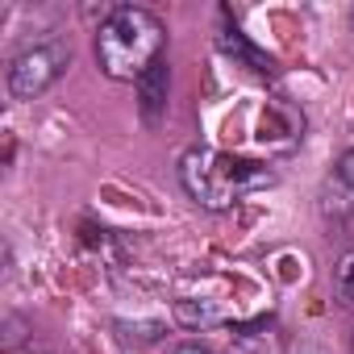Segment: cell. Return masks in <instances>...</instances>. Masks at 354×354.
<instances>
[{"mask_svg": "<svg viewBox=\"0 0 354 354\" xmlns=\"http://www.w3.org/2000/svg\"><path fill=\"white\" fill-rule=\"evenodd\" d=\"M180 184H184V192L201 209L225 213L238 201H246L250 192L271 188L275 184V171L267 162H254V158H238V154H225V150H201V146H192L180 158Z\"/></svg>", "mask_w": 354, "mask_h": 354, "instance_id": "cell-1", "label": "cell"}, {"mask_svg": "<svg viewBox=\"0 0 354 354\" xmlns=\"http://www.w3.org/2000/svg\"><path fill=\"white\" fill-rule=\"evenodd\" d=\"M337 184L354 196V150H346V154H342V162H337Z\"/></svg>", "mask_w": 354, "mask_h": 354, "instance_id": "cell-7", "label": "cell"}, {"mask_svg": "<svg viewBox=\"0 0 354 354\" xmlns=\"http://www.w3.org/2000/svg\"><path fill=\"white\" fill-rule=\"evenodd\" d=\"M333 292L346 308H354V250H346L337 259V271H333Z\"/></svg>", "mask_w": 354, "mask_h": 354, "instance_id": "cell-6", "label": "cell"}, {"mask_svg": "<svg viewBox=\"0 0 354 354\" xmlns=\"http://www.w3.org/2000/svg\"><path fill=\"white\" fill-rule=\"evenodd\" d=\"M217 42H221V50H225L230 59H238L242 67H250V71H259V75H271V71H275V63H271L259 46H250L246 34H238V30H221Z\"/></svg>", "mask_w": 354, "mask_h": 354, "instance_id": "cell-5", "label": "cell"}, {"mask_svg": "<svg viewBox=\"0 0 354 354\" xmlns=\"http://www.w3.org/2000/svg\"><path fill=\"white\" fill-rule=\"evenodd\" d=\"M167 88H171V71H167V59H158L142 80H138V96H142V117L146 121H158L162 109H167Z\"/></svg>", "mask_w": 354, "mask_h": 354, "instance_id": "cell-4", "label": "cell"}, {"mask_svg": "<svg viewBox=\"0 0 354 354\" xmlns=\"http://www.w3.org/2000/svg\"><path fill=\"white\" fill-rule=\"evenodd\" d=\"M171 354H209L205 346H180V350H171Z\"/></svg>", "mask_w": 354, "mask_h": 354, "instance_id": "cell-8", "label": "cell"}, {"mask_svg": "<svg viewBox=\"0 0 354 354\" xmlns=\"http://www.w3.org/2000/svg\"><path fill=\"white\" fill-rule=\"evenodd\" d=\"M350 26H354V9H350Z\"/></svg>", "mask_w": 354, "mask_h": 354, "instance_id": "cell-11", "label": "cell"}, {"mask_svg": "<svg viewBox=\"0 0 354 354\" xmlns=\"http://www.w3.org/2000/svg\"><path fill=\"white\" fill-rule=\"evenodd\" d=\"M167 50V30L150 9L121 5L96 30V63L109 80L138 84Z\"/></svg>", "mask_w": 354, "mask_h": 354, "instance_id": "cell-2", "label": "cell"}, {"mask_svg": "<svg viewBox=\"0 0 354 354\" xmlns=\"http://www.w3.org/2000/svg\"><path fill=\"white\" fill-rule=\"evenodd\" d=\"M71 63V50L63 42H38V46H26L13 63H9V92L13 100H34L42 96Z\"/></svg>", "mask_w": 354, "mask_h": 354, "instance_id": "cell-3", "label": "cell"}, {"mask_svg": "<svg viewBox=\"0 0 354 354\" xmlns=\"http://www.w3.org/2000/svg\"><path fill=\"white\" fill-rule=\"evenodd\" d=\"M300 354H321V350H300Z\"/></svg>", "mask_w": 354, "mask_h": 354, "instance_id": "cell-10", "label": "cell"}, {"mask_svg": "<svg viewBox=\"0 0 354 354\" xmlns=\"http://www.w3.org/2000/svg\"><path fill=\"white\" fill-rule=\"evenodd\" d=\"M350 354H354V333H350Z\"/></svg>", "mask_w": 354, "mask_h": 354, "instance_id": "cell-9", "label": "cell"}]
</instances>
